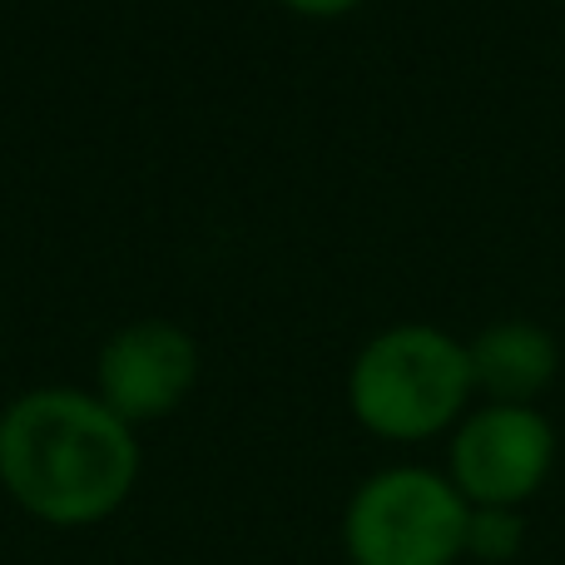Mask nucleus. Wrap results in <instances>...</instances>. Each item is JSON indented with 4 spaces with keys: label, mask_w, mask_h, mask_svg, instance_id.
<instances>
[{
    "label": "nucleus",
    "mask_w": 565,
    "mask_h": 565,
    "mask_svg": "<svg viewBox=\"0 0 565 565\" xmlns=\"http://www.w3.org/2000/svg\"><path fill=\"white\" fill-rule=\"evenodd\" d=\"M139 481V441L95 392L35 387L0 412V487L55 531L109 521Z\"/></svg>",
    "instance_id": "1"
},
{
    "label": "nucleus",
    "mask_w": 565,
    "mask_h": 565,
    "mask_svg": "<svg viewBox=\"0 0 565 565\" xmlns=\"http://www.w3.org/2000/svg\"><path fill=\"white\" fill-rule=\"evenodd\" d=\"M467 342L431 322L387 328L358 352L348 372V407L382 441H431L467 417Z\"/></svg>",
    "instance_id": "2"
},
{
    "label": "nucleus",
    "mask_w": 565,
    "mask_h": 565,
    "mask_svg": "<svg viewBox=\"0 0 565 565\" xmlns=\"http://www.w3.org/2000/svg\"><path fill=\"white\" fill-rule=\"evenodd\" d=\"M467 516L447 471L387 467L348 497L342 551L348 565H457L467 561Z\"/></svg>",
    "instance_id": "3"
},
{
    "label": "nucleus",
    "mask_w": 565,
    "mask_h": 565,
    "mask_svg": "<svg viewBox=\"0 0 565 565\" xmlns=\"http://www.w3.org/2000/svg\"><path fill=\"white\" fill-rule=\"evenodd\" d=\"M556 467V427L536 407L487 402L467 412L451 431L447 477L467 507H511L521 511Z\"/></svg>",
    "instance_id": "4"
},
{
    "label": "nucleus",
    "mask_w": 565,
    "mask_h": 565,
    "mask_svg": "<svg viewBox=\"0 0 565 565\" xmlns=\"http://www.w3.org/2000/svg\"><path fill=\"white\" fill-rule=\"evenodd\" d=\"M199 377V348L179 322L145 318L119 328L115 338L99 348L95 362V397L109 412L135 427V422H154L164 412H174L189 397Z\"/></svg>",
    "instance_id": "5"
},
{
    "label": "nucleus",
    "mask_w": 565,
    "mask_h": 565,
    "mask_svg": "<svg viewBox=\"0 0 565 565\" xmlns=\"http://www.w3.org/2000/svg\"><path fill=\"white\" fill-rule=\"evenodd\" d=\"M467 362H471V387L487 392L491 402L536 407V397L561 372V342L541 322L507 318L481 328L467 342Z\"/></svg>",
    "instance_id": "6"
},
{
    "label": "nucleus",
    "mask_w": 565,
    "mask_h": 565,
    "mask_svg": "<svg viewBox=\"0 0 565 565\" xmlns=\"http://www.w3.org/2000/svg\"><path fill=\"white\" fill-rule=\"evenodd\" d=\"M526 546V516L511 507H471L467 516V561L511 565Z\"/></svg>",
    "instance_id": "7"
},
{
    "label": "nucleus",
    "mask_w": 565,
    "mask_h": 565,
    "mask_svg": "<svg viewBox=\"0 0 565 565\" xmlns=\"http://www.w3.org/2000/svg\"><path fill=\"white\" fill-rule=\"evenodd\" d=\"M288 10H298V15H348V10H358L362 0H282Z\"/></svg>",
    "instance_id": "8"
}]
</instances>
